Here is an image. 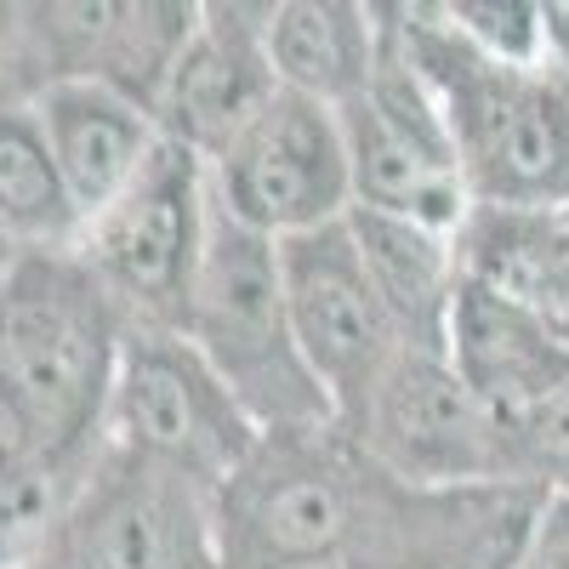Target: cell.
I'll use <instances>...</instances> for the list:
<instances>
[{"label": "cell", "instance_id": "1", "mask_svg": "<svg viewBox=\"0 0 569 569\" xmlns=\"http://www.w3.org/2000/svg\"><path fill=\"white\" fill-rule=\"evenodd\" d=\"M126 330L80 251H18L0 273V439L86 479L103 450Z\"/></svg>", "mask_w": 569, "mask_h": 569}, {"label": "cell", "instance_id": "2", "mask_svg": "<svg viewBox=\"0 0 569 569\" xmlns=\"http://www.w3.org/2000/svg\"><path fill=\"white\" fill-rule=\"evenodd\" d=\"M410 69L433 91L472 206H569V7L547 0L541 63H496L439 7H388Z\"/></svg>", "mask_w": 569, "mask_h": 569}, {"label": "cell", "instance_id": "3", "mask_svg": "<svg viewBox=\"0 0 569 569\" xmlns=\"http://www.w3.org/2000/svg\"><path fill=\"white\" fill-rule=\"evenodd\" d=\"M177 337L217 370V382L257 421V433L330 427V405L308 376L291 319H284L279 246L240 228L217 200Z\"/></svg>", "mask_w": 569, "mask_h": 569}, {"label": "cell", "instance_id": "4", "mask_svg": "<svg viewBox=\"0 0 569 569\" xmlns=\"http://www.w3.org/2000/svg\"><path fill=\"white\" fill-rule=\"evenodd\" d=\"M211 228V177L206 166L160 137L154 160L131 188L80 228V262L98 273L131 330H182L188 284Z\"/></svg>", "mask_w": 569, "mask_h": 569}, {"label": "cell", "instance_id": "5", "mask_svg": "<svg viewBox=\"0 0 569 569\" xmlns=\"http://www.w3.org/2000/svg\"><path fill=\"white\" fill-rule=\"evenodd\" d=\"M257 421L177 330H126L103 445L222 490L257 450Z\"/></svg>", "mask_w": 569, "mask_h": 569}, {"label": "cell", "instance_id": "6", "mask_svg": "<svg viewBox=\"0 0 569 569\" xmlns=\"http://www.w3.org/2000/svg\"><path fill=\"white\" fill-rule=\"evenodd\" d=\"M337 120H342V142H348L353 211L405 217V222H421V228L456 240V228L472 211V194H467V177L456 166L439 103L421 86V74L410 69L388 7H382L376 74L353 103L337 109Z\"/></svg>", "mask_w": 569, "mask_h": 569}, {"label": "cell", "instance_id": "7", "mask_svg": "<svg viewBox=\"0 0 569 569\" xmlns=\"http://www.w3.org/2000/svg\"><path fill=\"white\" fill-rule=\"evenodd\" d=\"M279 284L297 353L330 405V427L353 433V421L365 416L370 393L382 388L405 342L359 262L348 217L297 233V240H279Z\"/></svg>", "mask_w": 569, "mask_h": 569}, {"label": "cell", "instance_id": "8", "mask_svg": "<svg viewBox=\"0 0 569 569\" xmlns=\"http://www.w3.org/2000/svg\"><path fill=\"white\" fill-rule=\"evenodd\" d=\"M359 456L416 496H467V490H512L501 467V433L485 405L467 393L445 353L405 348L382 388L353 421Z\"/></svg>", "mask_w": 569, "mask_h": 569}, {"label": "cell", "instance_id": "9", "mask_svg": "<svg viewBox=\"0 0 569 569\" xmlns=\"http://www.w3.org/2000/svg\"><path fill=\"white\" fill-rule=\"evenodd\" d=\"M211 200L262 240H297L353 211L348 142L330 103L273 91V103L206 166Z\"/></svg>", "mask_w": 569, "mask_h": 569}, {"label": "cell", "instance_id": "10", "mask_svg": "<svg viewBox=\"0 0 569 569\" xmlns=\"http://www.w3.org/2000/svg\"><path fill=\"white\" fill-rule=\"evenodd\" d=\"M52 558L69 569H222L217 490L103 445Z\"/></svg>", "mask_w": 569, "mask_h": 569}, {"label": "cell", "instance_id": "11", "mask_svg": "<svg viewBox=\"0 0 569 569\" xmlns=\"http://www.w3.org/2000/svg\"><path fill=\"white\" fill-rule=\"evenodd\" d=\"M268 7H200L182 52L154 91V126L166 142L211 166L273 103V63L262 40Z\"/></svg>", "mask_w": 569, "mask_h": 569}, {"label": "cell", "instance_id": "12", "mask_svg": "<svg viewBox=\"0 0 569 569\" xmlns=\"http://www.w3.org/2000/svg\"><path fill=\"white\" fill-rule=\"evenodd\" d=\"M29 109H34L46 149L58 160V177L80 211V228L103 206H114L131 188V177L160 149L154 114L109 80H86V74L46 80L29 98Z\"/></svg>", "mask_w": 569, "mask_h": 569}, {"label": "cell", "instance_id": "13", "mask_svg": "<svg viewBox=\"0 0 569 569\" xmlns=\"http://www.w3.org/2000/svg\"><path fill=\"white\" fill-rule=\"evenodd\" d=\"M445 359L467 382V393L485 405V416L507 421L518 405H530L541 388H552L569 370V342L541 313L512 308L461 279L456 308H450Z\"/></svg>", "mask_w": 569, "mask_h": 569}, {"label": "cell", "instance_id": "14", "mask_svg": "<svg viewBox=\"0 0 569 569\" xmlns=\"http://www.w3.org/2000/svg\"><path fill=\"white\" fill-rule=\"evenodd\" d=\"M279 91L342 109L376 74L382 52V7L359 0H279L262 23Z\"/></svg>", "mask_w": 569, "mask_h": 569}, {"label": "cell", "instance_id": "15", "mask_svg": "<svg viewBox=\"0 0 569 569\" xmlns=\"http://www.w3.org/2000/svg\"><path fill=\"white\" fill-rule=\"evenodd\" d=\"M348 233L359 246V262L376 284V297H382L399 330V342L421 353H445L450 308L461 291L456 240L421 222H405V217H382V211H348Z\"/></svg>", "mask_w": 569, "mask_h": 569}, {"label": "cell", "instance_id": "16", "mask_svg": "<svg viewBox=\"0 0 569 569\" xmlns=\"http://www.w3.org/2000/svg\"><path fill=\"white\" fill-rule=\"evenodd\" d=\"M0 240L12 251L80 246V211L29 103H0Z\"/></svg>", "mask_w": 569, "mask_h": 569}, {"label": "cell", "instance_id": "17", "mask_svg": "<svg viewBox=\"0 0 569 569\" xmlns=\"http://www.w3.org/2000/svg\"><path fill=\"white\" fill-rule=\"evenodd\" d=\"M80 479L34 456L0 461V569H34L58 552Z\"/></svg>", "mask_w": 569, "mask_h": 569}, {"label": "cell", "instance_id": "18", "mask_svg": "<svg viewBox=\"0 0 569 569\" xmlns=\"http://www.w3.org/2000/svg\"><path fill=\"white\" fill-rule=\"evenodd\" d=\"M496 433H501V467L512 490L525 496L569 490V370L530 405H518L507 421H496Z\"/></svg>", "mask_w": 569, "mask_h": 569}, {"label": "cell", "instance_id": "19", "mask_svg": "<svg viewBox=\"0 0 569 569\" xmlns=\"http://www.w3.org/2000/svg\"><path fill=\"white\" fill-rule=\"evenodd\" d=\"M445 23L496 63H541L547 0H445Z\"/></svg>", "mask_w": 569, "mask_h": 569}, {"label": "cell", "instance_id": "20", "mask_svg": "<svg viewBox=\"0 0 569 569\" xmlns=\"http://www.w3.org/2000/svg\"><path fill=\"white\" fill-rule=\"evenodd\" d=\"M507 569H569V490L536 496Z\"/></svg>", "mask_w": 569, "mask_h": 569}, {"label": "cell", "instance_id": "21", "mask_svg": "<svg viewBox=\"0 0 569 569\" xmlns=\"http://www.w3.org/2000/svg\"><path fill=\"white\" fill-rule=\"evenodd\" d=\"M34 569H69V563H58V558H46V563H34Z\"/></svg>", "mask_w": 569, "mask_h": 569}, {"label": "cell", "instance_id": "22", "mask_svg": "<svg viewBox=\"0 0 569 569\" xmlns=\"http://www.w3.org/2000/svg\"><path fill=\"white\" fill-rule=\"evenodd\" d=\"M7 456H12V445H7V439H0V461H7Z\"/></svg>", "mask_w": 569, "mask_h": 569}]
</instances>
